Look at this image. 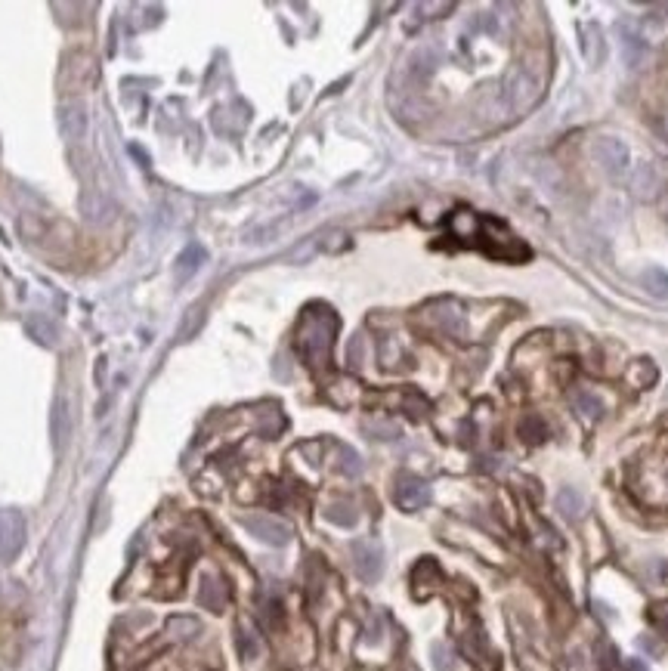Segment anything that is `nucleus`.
<instances>
[{
    "mask_svg": "<svg viewBox=\"0 0 668 671\" xmlns=\"http://www.w3.org/2000/svg\"><path fill=\"white\" fill-rule=\"evenodd\" d=\"M338 335V316L329 306H310L300 319L298 328V350L313 368L325 366L331 356V343Z\"/></svg>",
    "mask_w": 668,
    "mask_h": 671,
    "instance_id": "1",
    "label": "nucleus"
},
{
    "mask_svg": "<svg viewBox=\"0 0 668 671\" xmlns=\"http://www.w3.org/2000/svg\"><path fill=\"white\" fill-rule=\"evenodd\" d=\"M591 155H594L597 167L613 180H619L632 165V152H628V146L619 136H597L594 146H591Z\"/></svg>",
    "mask_w": 668,
    "mask_h": 671,
    "instance_id": "2",
    "label": "nucleus"
},
{
    "mask_svg": "<svg viewBox=\"0 0 668 671\" xmlns=\"http://www.w3.org/2000/svg\"><path fill=\"white\" fill-rule=\"evenodd\" d=\"M628 189H632V196L638 198V202H659L665 192V177L663 171H659V165H653V161H644V165H638L632 171V180H628Z\"/></svg>",
    "mask_w": 668,
    "mask_h": 671,
    "instance_id": "3",
    "label": "nucleus"
},
{
    "mask_svg": "<svg viewBox=\"0 0 668 671\" xmlns=\"http://www.w3.org/2000/svg\"><path fill=\"white\" fill-rule=\"evenodd\" d=\"M350 557H353V567H356L359 579L365 582H377L384 573V551L377 542L371 538H356L350 544Z\"/></svg>",
    "mask_w": 668,
    "mask_h": 671,
    "instance_id": "4",
    "label": "nucleus"
},
{
    "mask_svg": "<svg viewBox=\"0 0 668 671\" xmlns=\"http://www.w3.org/2000/svg\"><path fill=\"white\" fill-rule=\"evenodd\" d=\"M539 87H541V78L532 72V68L520 62L508 81V99H510V105H514V112L529 109V105L539 99Z\"/></svg>",
    "mask_w": 668,
    "mask_h": 671,
    "instance_id": "5",
    "label": "nucleus"
},
{
    "mask_svg": "<svg viewBox=\"0 0 668 671\" xmlns=\"http://www.w3.org/2000/svg\"><path fill=\"white\" fill-rule=\"evenodd\" d=\"M242 526L263 544H273V548H285L291 542V529H288L282 520L267 517V513H248L242 517Z\"/></svg>",
    "mask_w": 668,
    "mask_h": 671,
    "instance_id": "6",
    "label": "nucleus"
},
{
    "mask_svg": "<svg viewBox=\"0 0 668 671\" xmlns=\"http://www.w3.org/2000/svg\"><path fill=\"white\" fill-rule=\"evenodd\" d=\"M393 501L408 513L421 511V507L431 505V486H427V482L421 480V476H415V474H400L396 476Z\"/></svg>",
    "mask_w": 668,
    "mask_h": 671,
    "instance_id": "7",
    "label": "nucleus"
},
{
    "mask_svg": "<svg viewBox=\"0 0 668 671\" xmlns=\"http://www.w3.org/2000/svg\"><path fill=\"white\" fill-rule=\"evenodd\" d=\"M25 544V520L16 511H0V563H10Z\"/></svg>",
    "mask_w": 668,
    "mask_h": 671,
    "instance_id": "8",
    "label": "nucleus"
},
{
    "mask_svg": "<svg viewBox=\"0 0 668 671\" xmlns=\"http://www.w3.org/2000/svg\"><path fill=\"white\" fill-rule=\"evenodd\" d=\"M59 134H62V140H68V143L84 140L87 115H84L81 105H62L59 109Z\"/></svg>",
    "mask_w": 668,
    "mask_h": 671,
    "instance_id": "9",
    "label": "nucleus"
},
{
    "mask_svg": "<svg viewBox=\"0 0 668 671\" xmlns=\"http://www.w3.org/2000/svg\"><path fill=\"white\" fill-rule=\"evenodd\" d=\"M205 260H207V254L201 244H189V248H183V254L176 257V263H174V279L180 282V285L183 282H189L195 273H198Z\"/></svg>",
    "mask_w": 668,
    "mask_h": 671,
    "instance_id": "10",
    "label": "nucleus"
},
{
    "mask_svg": "<svg viewBox=\"0 0 668 671\" xmlns=\"http://www.w3.org/2000/svg\"><path fill=\"white\" fill-rule=\"evenodd\" d=\"M198 604L211 613H223L226 606V588L217 575H201L198 582Z\"/></svg>",
    "mask_w": 668,
    "mask_h": 671,
    "instance_id": "11",
    "label": "nucleus"
},
{
    "mask_svg": "<svg viewBox=\"0 0 668 671\" xmlns=\"http://www.w3.org/2000/svg\"><path fill=\"white\" fill-rule=\"evenodd\" d=\"M582 53L588 56L591 66H603L607 59V43H603V31L594 22L582 25Z\"/></svg>",
    "mask_w": 668,
    "mask_h": 671,
    "instance_id": "12",
    "label": "nucleus"
},
{
    "mask_svg": "<svg viewBox=\"0 0 668 671\" xmlns=\"http://www.w3.org/2000/svg\"><path fill=\"white\" fill-rule=\"evenodd\" d=\"M50 430H53V446L62 449L66 440L72 436V415H68V403L66 399H56L53 403V415H50Z\"/></svg>",
    "mask_w": 668,
    "mask_h": 671,
    "instance_id": "13",
    "label": "nucleus"
},
{
    "mask_svg": "<svg viewBox=\"0 0 668 671\" xmlns=\"http://www.w3.org/2000/svg\"><path fill=\"white\" fill-rule=\"evenodd\" d=\"M25 328H28V335L35 337L37 343H43V347H56V343H59V328H56L47 316H28L25 319Z\"/></svg>",
    "mask_w": 668,
    "mask_h": 671,
    "instance_id": "14",
    "label": "nucleus"
},
{
    "mask_svg": "<svg viewBox=\"0 0 668 671\" xmlns=\"http://www.w3.org/2000/svg\"><path fill=\"white\" fill-rule=\"evenodd\" d=\"M557 511L563 513L566 520H579L585 513V498H582V492L579 489H572V486H563L557 492Z\"/></svg>",
    "mask_w": 668,
    "mask_h": 671,
    "instance_id": "15",
    "label": "nucleus"
},
{
    "mask_svg": "<svg viewBox=\"0 0 668 671\" xmlns=\"http://www.w3.org/2000/svg\"><path fill=\"white\" fill-rule=\"evenodd\" d=\"M641 285L647 288V294L656 300H668V273L659 266H647L641 273Z\"/></svg>",
    "mask_w": 668,
    "mask_h": 671,
    "instance_id": "16",
    "label": "nucleus"
},
{
    "mask_svg": "<svg viewBox=\"0 0 668 671\" xmlns=\"http://www.w3.org/2000/svg\"><path fill=\"white\" fill-rule=\"evenodd\" d=\"M572 405H576V412L585 418V421H594V418H601V412H603V403L588 390H572Z\"/></svg>",
    "mask_w": 668,
    "mask_h": 671,
    "instance_id": "17",
    "label": "nucleus"
},
{
    "mask_svg": "<svg viewBox=\"0 0 668 671\" xmlns=\"http://www.w3.org/2000/svg\"><path fill=\"white\" fill-rule=\"evenodd\" d=\"M520 436L529 443V446H539V443H545V436H548L545 418H541V415H526V418H523V424H520Z\"/></svg>",
    "mask_w": 668,
    "mask_h": 671,
    "instance_id": "18",
    "label": "nucleus"
},
{
    "mask_svg": "<svg viewBox=\"0 0 668 671\" xmlns=\"http://www.w3.org/2000/svg\"><path fill=\"white\" fill-rule=\"evenodd\" d=\"M325 520L334 526H344V529H350V526H356L359 513L353 505H346V501H338V505H329L325 507Z\"/></svg>",
    "mask_w": 668,
    "mask_h": 671,
    "instance_id": "19",
    "label": "nucleus"
},
{
    "mask_svg": "<svg viewBox=\"0 0 668 671\" xmlns=\"http://www.w3.org/2000/svg\"><path fill=\"white\" fill-rule=\"evenodd\" d=\"M594 659H597V668H601V671H616V668H619V653H616V647L610 641H597Z\"/></svg>",
    "mask_w": 668,
    "mask_h": 671,
    "instance_id": "20",
    "label": "nucleus"
},
{
    "mask_svg": "<svg viewBox=\"0 0 668 671\" xmlns=\"http://www.w3.org/2000/svg\"><path fill=\"white\" fill-rule=\"evenodd\" d=\"M167 631L176 637V641H186V637H192L195 631H198V622L189 616H180V619H170L167 622Z\"/></svg>",
    "mask_w": 668,
    "mask_h": 671,
    "instance_id": "21",
    "label": "nucleus"
},
{
    "mask_svg": "<svg viewBox=\"0 0 668 671\" xmlns=\"http://www.w3.org/2000/svg\"><path fill=\"white\" fill-rule=\"evenodd\" d=\"M628 378H632L634 387H650L653 381H656V368H653L647 359H641L638 366H634L632 372H628Z\"/></svg>",
    "mask_w": 668,
    "mask_h": 671,
    "instance_id": "22",
    "label": "nucleus"
},
{
    "mask_svg": "<svg viewBox=\"0 0 668 671\" xmlns=\"http://www.w3.org/2000/svg\"><path fill=\"white\" fill-rule=\"evenodd\" d=\"M340 470H344L346 476H359L362 474V461H359V455L353 449H340Z\"/></svg>",
    "mask_w": 668,
    "mask_h": 671,
    "instance_id": "23",
    "label": "nucleus"
},
{
    "mask_svg": "<svg viewBox=\"0 0 668 671\" xmlns=\"http://www.w3.org/2000/svg\"><path fill=\"white\" fill-rule=\"evenodd\" d=\"M238 650H242L245 659H254L257 650H260L257 647V637L251 635V631H238Z\"/></svg>",
    "mask_w": 668,
    "mask_h": 671,
    "instance_id": "24",
    "label": "nucleus"
},
{
    "mask_svg": "<svg viewBox=\"0 0 668 671\" xmlns=\"http://www.w3.org/2000/svg\"><path fill=\"white\" fill-rule=\"evenodd\" d=\"M653 622H656V629L663 631V635H668V604L653 610Z\"/></svg>",
    "mask_w": 668,
    "mask_h": 671,
    "instance_id": "25",
    "label": "nucleus"
},
{
    "mask_svg": "<svg viewBox=\"0 0 668 671\" xmlns=\"http://www.w3.org/2000/svg\"><path fill=\"white\" fill-rule=\"evenodd\" d=\"M433 656H437V671H452V656L446 653V647H433Z\"/></svg>",
    "mask_w": 668,
    "mask_h": 671,
    "instance_id": "26",
    "label": "nucleus"
},
{
    "mask_svg": "<svg viewBox=\"0 0 668 671\" xmlns=\"http://www.w3.org/2000/svg\"><path fill=\"white\" fill-rule=\"evenodd\" d=\"M359 353H362V337H353V347H350V362L353 366H359Z\"/></svg>",
    "mask_w": 668,
    "mask_h": 671,
    "instance_id": "27",
    "label": "nucleus"
},
{
    "mask_svg": "<svg viewBox=\"0 0 668 671\" xmlns=\"http://www.w3.org/2000/svg\"><path fill=\"white\" fill-rule=\"evenodd\" d=\"M625 671H647V666L641 659H628L625 662Z\"/></svg>",
    "mask_w": 668,
    "mask_h": 671,
    "instance_id": "28",
    "label": "nucleus"
},
{
    "mask_svg": "<svg viewBox=\"0 0 668 671\" xmlns=\"http://www.w3.org/2000/svg\"><path fill=\"white\" fill-rule=\"evenodd\" d=\"M665 217H668V198H665Z\"/></svg>",
    "mask_w": 668,
    "mask_h": 671,
    "instance_id": "29",
    "label": "nucleus"
},
{
    "mask_svg": "<svg viewBox=\"0 0 668 671\" xmlns=\"http://www.w3.org/2000/svg\"><path fill=\"white\" fill-rule=\"evenodd\" d=\"M665 130H668V118H665Z\"/></svg>",
    "mask_w": 668,
    "mask_h": 671,
    "instance_id": "30",
    "label": "nucleus"
}]
</instances>
